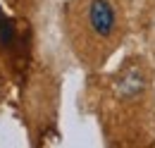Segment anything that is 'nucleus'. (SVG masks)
<instances>
[{
  "label": "nucleus",
  "mask_w": 155,
  "mask_h": 148,
  "mask_svg": "<svg viewBox=\"0 0 155 148\" xmlns=\"http://www.w3.org/2000/svg\"><path fill=\"white\" fill-rule=\"evenodd\" d=\"M67 34L79 60L103 65L122 41V15L115 0H72L64 10Z\"/></svg>",
  "instance_id": "f257e3e1"
}]
</instances>
